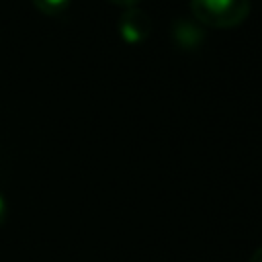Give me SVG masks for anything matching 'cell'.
Instances as JSON below:
<instances>
[{
	"label": "cell",
	"instance_id": "cell-4",
	"mask_svg": "<svg viewBox=\"0 0 262 262\" xmlns=\"http://www.w3.org/2000/svg\"><path fill=\"white\" fill-rule=\"evenodd\" d=\"M33 4H35L41 12H45V14H49V16H57V14H61V12L68 8L70 0H33Z\"/></svg>",
	"mask_w": 262,
	"mask_h": 262
},
{
	"label": "cell",
	"instance_id": "cell-3",
	"mask_svg": "<svg viewBox=\"0 0 262 262\" xmlns=\"http://www.w3.org/2000/svg\"><path fill=\"white\" fill-rule=\"evenodd\" d=\"M172 39L178 47L190 51V49H199L205 41V29L196 23V20H176L172 27Z\"/></svg>",
	"mask_w": 262,
	"mask_h": 262
},
{
	"label": "cell",
	"instance_id": "cell-2",
	"mask_svg": "<svg viewBox=\"0 0 262 262\" xmlns=\"http://www.w3.org/2000/svg\"><path fill=\"white\" fill-rule=\"evenodd\" d=\"M117 27H119L121 37L127 43H139V41H145L151 33V18L141 8L131 6L119 16Z\"/></svg>",
	"mask_w": 262,
	"mask_h": 262
},
{
	"label": "cell",
	"instance_id": "cell-7",
	"mask_svg": "<svg viewBox=\"0 0 262 262\" xmlns=\"http://www.w3.org/2000/svg\"><path fill=\"white\" fill-rule=\"evenodd\" d=\"M250 262H262V248H258V250H256V252L252 254Z\"/></svg>",
	"mask_w": 262,
	"mask_h": 262
},
{
	"label": "cell",
	"instance_id": "cell-1",
	"mask_svg": "<svg viewBox=\"0 0 262 262\" xmlns=\"http://www.w3.org/2000/svg\"><path fill=\"white\" fill-rule=\"evenodd\" d=\"M190 12L199 25L231 29L250 14V0H190Z\"/></svg>",
	"mask_w": 262,
	"mask_h": 262
},
{
	"label": "cell",
	"instance_id": "cell-5",
	"mask_svg": "<svg viewBox=\"0 0 262 262\" xmlns=\"http://www.w3.org/2000/svg\"><path fill=\"white\" fill-rule=\"evenodd\" d=\"M4 219H6V201H4V196L0 194V225L4 223Z\"/></svg>",
	"mask_w": 262,
	"mask_h": 262
},
{
	"label": "cell",
	"instance_id": "cell-6",
	"mask_svg": "<svg viewBox=\"0 0 262 262\" xmlns=\"http://www.w3.org/2000/svg\"><path fill=\"white\" fill-rule=\"evenodd\" d=\"M108 2H113V4H117V6H127V8H131L135 2H139V0H108Z\"/></svg>",
	"mask_w": 262,
	"mask_h": 262
}]
</instances>
